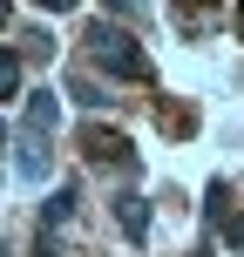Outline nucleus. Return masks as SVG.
I'll return each instance as SVG.
<instances>
[{
    "instance_id": "6",
    "label": "nucleus",
    "mask_w": 244,
    "mask_h": 257,
    "mask_svg": "<svg viewBox=\"0 0 244 257\" xmlns=\"http://www.w3.org/2000/svg\"><path fill=\"white\" fill-rule=\"evenodd\" d=\"M116 223H122V237H129V244H142V237H149V196L122 190V196H116Z\"/></svg>"
},
{
    "instance_id": "11",
    "label": "nucleus",
    "mask_w": 244,
    "mask_h": 257,
    "mask_svg": "<svg viewBox=\"0 0 244 257\" xmlns=\"http://www.w3.org/2000/svg\"><path fill=\"white\" fill-rule=\"evenodd\" d=\"M34 257H61V230H48V223H41V230H34Z\"/></svg>"
},
{
    "instance_id": "2",
    "label": "nucleus",
    "mask_w": 244,
    "mask_h": 257,
    "mask_svg": "<svg viewBox=\"0 0 244 257\" xmlns=\"http://www.w3.org/2000/svg\"><path fill=\"white\" fill-rule=\"evenodd\" d=\"M75 149L89 156V163H102V169H136V149H129V136H122V128H109V122H82Z\"/></svg>"
},
{
    "instance_id": "9",
    "label": "nucleus",
    "mask_w": 244,
    "mask_h": 257,
    "mask_svg": "<svg viewBox=\"0 0 244 257\" xmlns=\"http://www.w3.org/2000/svg\"><path fill=\"white\" fill-rule=\"evenodd\" d=\"M14 95H21V54H0V102H14Z\"/></svg>"
},
{
    "instance_id": "7",
    "label": "nucleus",
    "mask_w": 244,
    "mask_h": 257,
    "mask_svg": "<svg viewBox=\"0 0 244 257\" xmlns=\"http://www.w3.org/2000/svg\"><path fill=\"white\" fill-rule=\"evenodd\" d=\"M75 203H82V196H75V183H54V190H48V203H41V223H48V230H61V223L75 217Z\"/></svg>"
},
{
    "instance_id": "8",
    "label": "nucleus",
    "mask_w": 244,
    "mask_h": 257,
    "mask_svg": "<svg viewBox=\"0 0 244 257\" xmlns=\"http://www.w3.org/2000/svg\"><path fill=\"white\" fill-rule=\"evenodd\" d=\"M156 122H163L170 136H190V128H197V115H190L183 102H163V108H156Z\"/></svg>"
},
{
    "instance_id": "10",
    "label": "nucleus",
    "mask_w": 244,
    "mask_h": 257,
    "mask_svg": "<svg viewBox=\"0 0 244 257\" xmlns=\"http://www.w3.org/2000/svg\"><path fill=\"white\" fill-rule=\"evenodd\" d=\"M68 95H75L82 108H102L109 95H102V81H89V75H68Z\"/></svg>"
},
{
    "instance_id": "3",
    "label": "nucleus",
    "mask_w": 244,
    "mask_h": 257,
    "mask_svg": "<svg viewBox=\"0 0 244 257\" xmlns=\"http://www.w3.org/2000/svg\"><path fill=\"white\" fill-rule=\"evenodd\" d=\"M204 217H210V230H217L231 250H244V203L231 196V183H224V176L204 190Z\"/></svg>"
},
{
    "instance_id": "4",
    "label": "nucleus",
    "mask_w": 244,
    "mask_h": 257,
    "mask_svg": "<svg viewBox=\"0 0 244 257\" xmlns=\"http://www.w3.org/2000/svg\"><path fill=\"white\" fill-rule=\"evenodd\" d=\"M14 169H21L27 183L48 176V136H34V128H14Z\"/></svg>"
},
{
    "instance_id": "1",
    "label": "nucleus",
    "mask_w": 244,
    "mask_h": 257,
    "mask_svg": "<svg viewBox=\"0 0 244 257\" xmlns=\"http://www.w3.org/2000/svg\"><path fill=\"white\" fill-rule=\"evenodd\" d=\"M89 54H95L116 81H156V68H149V54H142V41L129 34V27H116V21H89Z\"/></svg>"
},
{
    "instance_id": "12",
    "label": "nucleus",
    "mask_w": 244,
    "mask_h": 257,
    "mask_svg": "<svg viewBox=\"0 0 244 257\" xmlns=\"http://www.w3.org/2000/svg\"><path fill=\"white\" fill-rule=\"evenodd\" d=\"M237 34H244V7H237Z\"/></svg>"
},
{
    "instance_id": "5",
    "label": "nucleus",
    "mask_w": 244,
    "mask_h": 257,
    "mask_svg": "<svg viewBox=\"0 0 244 257\" xmlns=\"http://www.w3.org/2000/svg\"><path fill=\"white\" fill-rule=\"evenodd\" d=\"M54 122H61V95H54V88L27 95V108H21V128H34V136H54Z\"/></svg>"
},
{
    "instance_id": "13",
    "label": "nucleus",
    "mask_w": 244,
    "mask_h": 257,
    "mask_svg": "<svg viewBox=\"0 0 244 257\" xmlns=\"http://www.w3.org/2000/svg\"><path fill=\"white\" fill-rule=\"evenodd\" d=\"M190 257H210V244H204V250H190Z\"/></svg>"
}]
</instances>
